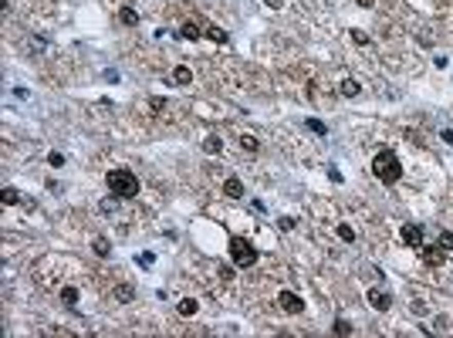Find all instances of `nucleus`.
I'll use <instances>...</instances> for the list:
<instances>
[{
	"instance_id": "nucleus-30",
	"label": "nucleus",
	"mask_w": 453,
	"mask_h": 338,
	"mask_svg": "<svg viewBox=\"0 0 453 338\" xmlns=\"http://www.w3.org/2000/svg\"><path fill=\"white\" fill-rule=\"evenodd\" d=\"M440 139H443L446 145H453V129H443V132H440Z\"/></svg>"
},
{
	"instance_id": "nucleus-11",
	"label": "nucleus",
	"mask_w": 453,
	"mask_h": 338,
	"mask_svg": "<svg viewBox=\"0 0 453 338\" xmlns=\"http://www.w3.org/2000/svg\"><path fill=\"white\" fill-rule=\"evenodd\" d=\"M338 91H342L345 98H355L358 91H362V85H358L355 78H342V81H338Z\"/></svg>"
},
{
	"instance_id": "nucleus-12",
	"label": "nucleus",
	"mask_w": 453,
	"mask_h": 338,
	"mask_svg": "<svg viewBox=\"0 0 453 338\" xmlns=\"http://www.w3.org/2000/svg\"><path fill=\"white\" fill-rule=\"evenodd\" d=\"M203 34H206V37H210L213 44H226V41H230V34H226L223 27H217V24H210V27H206Z\"/></svg>"
},
{
	"instance_id": "nucleus-2",
	"label": "nucleus",
	"mask_w": 453,
	"mask_h": 338,
	"mask_svg": "<svg viewBox=\"0 0 453 338\" xmlns=\"http://www.w3.org/2000/svg\"><path fill=\"white\" fill-rule=\"evenodd\" d=\"M372 173L379 176V183L392 186V183H399V176H403V166H399V159H396L392 149H379L375 159H372Z\"/></svg>"
},
{
	"instance_id": "nucleus-33",
	"label": "nucleus",
	"mask_w": 453,
	"mask_h": 338,
	"mask_svg": "<svg viewBox=\"0 0 453 338\" xmlns=\"http://www.w3.org/2000/svg\"><path fill=\"white\" fill-rule=\"evenodd\" d=\"M355 4H358V7H372L375 0H355Z\"/></svg>"
},
{
	"instance_id": "nucleus-19",
	"label": "nucleus",
	"mask_w": 453,
	"mask_h": 338,
	"mask_svg": "<svg viewBox=\"0 0 453 338\" xmlns=\"http://www.w3.org/2000/svg\"><path fill=\"white\" fill-rule=\"evenodd\" d=\"M61 305H65V308H74V305H78V291H74V288H65V291H61Z\"/></svg>"
},
{
	"instance_id": "nucleus-7",
	"label": "nucleus",
	"mask_w": 453,
	"mask_h": 338,
	"mask_svg": "<svg viewBox=\"0 0 453 338\" xmlns=\"http://www.w3.org/2000/svg\"><path fill=\"white\" fill-rule=\"evenodd\" d=\"M423 260H426L429 267H443V260H446V250L440 247V243H426V247H423Z\"/></svg>"
},
{
	"instance_id": "nucleus-32",
	"label": "nucleus",
	"mask_w": 453,
	"mask_h": 338,
	"mask_svg": "<svg viewBox=\"0 0 453 338\" xmlns=\"http://www.w3.org/2000/svg\"><path fill=\"white\" fill-rule=\"evenodd\" d=\"M264 4H267L271 10H281V7H284V0H264Z\"/></svg>"
},
{
	"instance_id": "nucleus-27",
	"label": "nucleus",
	"mask_w": 453,
	"mask_h": 338,
	"mask_svg": "<svg viewBox=\"0 0 453 338\" xmlns=\"http://www.w3.org/2000/svg\"><path fill=\"white\" fill-rule=\"evenodd\" d=\"M277 223H281V230H294V227H298V220H294V217H281Z\"/></svg>"
},
{
	"instance_id": "nucleus-1",
	"label": "nucleus",
	"mask_w": 453,
	"mask_h": 338,
	"mask_svg": "<svg viewBox=\"0 0 453 338\" xmlns=\"http://www.w3.org/2000/svg\"><path fill=\"white\" fill-rule=\"evenodd\" d=\"M105 190L112 196H119V200H132V196L139 193V176H136V173H129V169H108Z\"/></svg>"
},
{
	"instance_id": "nucleus-22",
	"label": "nucleus",
	"mask_w": 453,
	"mask_h": 338,
	"mask_svg": "<svg viewBox=\"0 0 453 338\" xmlns=\"http://www.w3.org/2000/svg\"><path fill=\"white\" fill-rule=\"evenodd\" d=\"M4 203H7V206H17V203H21V193H17L14 186H7V190H4Z\"/></svg>"
},
{
	"instance_id": "nucleus-6",
	"label": "nucleus",
	"mask_w": 453,
	"mask_h": 338,
	"mask_svg": "<svg viewBox=\"0 0 453 338\" xmlns=\"http://www.w3.org/2000/svg\"><path fill=\"white\" fill-rule=\"evenodd\" d=\"M365 301H369V305H372L375 311H389V308H392V298H389V294H386L382 288H369Z\"/></svg>"
},
{
	"instance_id": "nucleus-18",
	"label": "nucleus",
	"mask_w": 453,
	"mask_h": 338,
	"mask_svg": "<svg viewBox=\"0 0 453 338\" xmlns=\"http://www.w3.org/2000/svg\"><path fill=\"white\" fill-rule=\"evenodd\" d=\"M335 234H338V240H345V243H355V230H352L348 223H338V230H335Z\"/></svg>"
},
{
	"instance_id": "nucleus-24",
	"label": "nucleus",
	"mask_w": 453,
	"mask_h": 338,
	"mask_svg": "<svg viewBox=\"0 0 453 338\" xmlns=\"http://www.w3.org/2000/svg\"><path fill=\"white\" fill-rule=\"evenodd\" d=\"M115 206H119V196H108V200H102V213H115Z\"/></svg>"
},
{
	"instance_id": "nucleus-26",
	"label": "nucleus",
	"mask_w": 453,
	"mask_h": 338,
	"mask_svg": "<svg viewBox=\"0 0 453 338\" xmlns=\"http://www.w3.org/2000/svg\"><path fill=\"white\" fill-rule=\"evenodd\" d=\"M48 166L61 169V166H65V156H61V153H51V156H48Z\"/></svg>"
},
{
	"instance_id": "nucleus-25",
	"label": "nucleus",
	"mask_w": 453,
	"mask_h": 338,
	"mask_svg": "<svg viewBox=\"0 0 453 338\" xmlns=\"http://www.w3.org/2000/svg\"><path fill=\"white\" fill-rule=\"evenodd\" d=\"M440 247H443V250H453V234H450V230H443V234H440Z\"/></svg>"
},
{
	"instance_id": "nucleus-5",
	"label": "nucleus",
	"mask_w": 453,
	"mask_h": 338,
	"mask_svg": "<svg viewBox=\"0 0 453 338\" xmlns=\"http://www.w3.org/2000/svg\"><path fill=\"white\" fill-rule=\"evenodd\" d=\"M399 240L406 247H423V227L420 223H403L399 227Z\"/></svg>"
},
{
	"instance_id": "nucleus-13",
	"label": "nucleus",
	"mask_w": 453,
	"mask_h": 338,
	"mask_svg": "<svg viewBox=\"0 0 453 338\" xmlns=\"http://www.w3.org/2000/svg\"><path fill=\"white\" fill-rule=\"evenodd\" d=\"M220 149H223V139H220V136H206V139H203V153H206V156H217Z\"/></svg>"
},
{
	"instance_id": "nucleus-17",
	"label": "nucleus",
	"mask_w": 453,
	"mask_h": 338,
	"mask_svg": "<svg viewBox=\"0 0 453 338\" xmlns=\"http://www.w3.org/2000/svg\"><path fill=\"white\" fill-rule=\"evenodd\" d=\"M91 250H95L98 257H108V254H112V243H108V240H105V237H98V240H95V243H91Z\"/></svg>"
},
{
	"instance_id": "nucleus-20",
	"label": "nucleus",
	"mask_w": 453,
	"mask_h": 338,
	"mask_svg": "<svg viewBox=\"0 0 453 338\" xmlns=\"http://www.w3.org/2000/svg\"><path fill=\"white\" fill-rule=\"evenodd\" d=\"M240 145L247 149V153H257V149H260V142L251 136V132H243V136H240Z\"/></svg>"
},
{
	"instance_id": "nucleus-15",
	"label": "nucleus",
	"mask_w": 453,
	"mask_h": 338,
	"mask_svg": "<svg viewBox=\"0 0 453 338\" xmlns=\"http://www.w3.org/2000/svg\"><path fill=\"white\" fill-rule=\"evenodd\" d=\"M119 21H122L125 27H136V24H139V10H132V7H122V10H119Z\"/></svg>"
},
{
	"instance_id": "nucleus-3",
	"label": "nucleus",
	"mask_w": 453,
	"mask_h": 338,
	"mask_svg": "<svg viewBox=\"0 0 453 338\" xmlns=\"http://www.w3.org/2000/svg\"><path fill=\"white\" fill-rule=\"evenodd\" d=\"M257 257H260L257 247H254L247 237H234V240H230V260H234L237 267H254Z\"/></svg>"
},
{
	"instance_id": "nucleus-16",
	"label": "nucleus",
	"mask_w": 453,
	"mask_h": 338,
	"mask_svg": "<svg viewBox=\"0 0 453 338\" xmlns=\"http://www.w3.org/2000/svg\"><path fill=\"white\" fill-rule=\"evenodd\" d=\"M196 308H200V305H196L193 298H183L176 305V311H179V318H190V314H196Z\"/></svg>"
},
{
	"instance_id": "nucleus-10",
	"label": "nucleus",
	"mask_w": 453,
	"mask_h": 338,
	"mask_svg": "<svg viewBox=\"0 0 453 338\" xmlns=\"http://www.w3.org/2000/svg\"><path fill=\"white\" fill-rule=\"evenodd\" d=\"M223 193L230 196V200H240V196H243V183H240L237 176H230V179L223 183Z\"/></svg>"
},
{
	"instance_id": "nucleus-23",
	"label": "nucleus",
	"mask_w": 453,
	"mask_h": 338,
	"mask_svg": "<svg viewBox=\"0 0 453 338\" xmlns=\"http://www.w3.org/2000/svg\"><path fill=\"white\" fill-rule=\"evenodd\" d=\"M305 125H308L311 132H318V136H328V125H325V122H318V119H308Z\"/></svg>"
},
{
	"instance_id": "nucleus-31",
	"label": "nucleus",
	"mask_w": 453,
	"mask_h": 338,
	"mask_svg": "<svg viewBox=\"0 0 453 338\" xmlns=\"http://www.w3.org/2000/svg\"><path fill=\"white\" fill-rule=\"evenodd\" d=\"M162 105H166V98H149V108H156V112H159Z\"/></svg>"
},
{
	"instance_id": "nucleus-4",
	"label": "nucleus",
	"mask_w": 453,
	"mask_h": 338,
	"mask_svg": "<svg viewBox=\"0 0 453 338\" xmlns=\"http://www.w3.org/2000/svg\"><path fill=\"white\" fill-rule=\"evenodd\" d=\"M277 305H281V311H288V314H301V311H305V298L294 294V291H281V294H277Z\"/></svg>"
},
{
	"instance_id": "nucleus-29",
	"label": "nucleus",
	"mask_w": 453,
	"mask_h": 338,
	"mask_svg": "<svg viewBox=\"0 0 453 338\" xmlns=\"http://www.w3.org/2000/svg\"><path fill=\"white\" fill-rule=\"evenodd\" d=\"M433 328H437V331H446V328H450V322H446V318H443V314H440V318H437V322H433Z\"/></svg>"
},
{
	"instance_id": "nucleus-28",
	"label": "nucleus",
	"mask_w": 453,
	"mask_h": 338,
	"mask_svg": "<svg viewBox=\"0 0 453 338\" xmlns=\"http://www.w3.org/2000/svg\"><path fill=\"white\" fill-rule=\"evenodd\" d=\"M352 41H355V44H369V34H365V31H352Z\"/></svg>"
},
{
	"instance_id": "nucleus-14",
	"label": "nucleus",
	"mask_w": 453,
	"mask_h": 338,
	"mask_svg": "<svg viewBox=\"0 0 453 338\" xmlns=\"http://www.w3.org/2000/svg\"><path fill=\"white\" fill-rule=\"evenodd\" d=\"M112 294H115V301H122V305H129V301L136 298V291H132V284H119V288H115Z\"/></svg>"
},
{
	"instance_id": "nucleus-9",
	"label": "nucleus",
	"mask_w": 453,
	"mask_h": 338,
	"mask_svg": "<svg viewBox=\"0 0 453 338\" xmlns=\"http://www.w3.org/2000/svg\"><path fill=\"white\" fill-rule=\"evenodd\" d=\"M176 37H186V41H200L203 37V31H200V24H193V21H186V24L176 31Z\"/></svg>"
},
{
	"instance_id": "nucleus-8",
	"label": "nucleus",
	"mask_w": 453,
	"mask_h": 338,
	"mask_svg": "<svg viewBox=\"0 0 453 338\" xmlns=\"http://www.w3.org/2000/svg\"><path fill=\"white\" fill-rule=\"evenodd\" d=\"M169 81H173V85H179V88H186L190 81H193V71H190L186 65H176V68H173V74H169Z\"/></svg>"
},
{
	"instance_id": "nucleus-21",
	"label": "nucleus",
	"mask_w": 453,
	"mask_h": 338,
	"mask_svg": "<svg viewBox=\"0 0 453 338\" xmlns=\"http://www.w3.org/2000/svg\"><path fill=\"white\" fill-rule=\"evenodd\" d=\"M332 331H335V335H352V325H348L345 318H335V322H332Z\"/></svg>"
}]
</instances>
